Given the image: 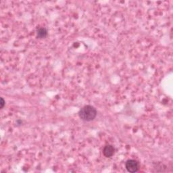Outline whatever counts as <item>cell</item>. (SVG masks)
<instances>
[{
    "instance_id": "1",
    "label": "cell",
    "mask_w": 173,
    "mask_h": 173,
    "mask_svg": "<svg viewBox=\"0 0 173 173\" xmlns=\"http://www.w3.org/2000/svg\"><path fill=\"white\" fill-rule=\"evenodd\" d=\"M78 116H79L80 119L83 121H92L96 119L97 116V110L91 105H85L80 110L79 112H78Z\"/></svg>"
},
{
    "instance_id": "2",
    "label": "cell",
    "mask_w": 173,
    "mask_h": 173,
    "mask_svg": "<svg viewBox=\"0 0 173 173\" xmlns=\"http://www.w3.org/2000/svg\"><path fill=\"white\" fill-rule=\"evenodd\" d=\"M125 167L129 172H136L140 168L139 163L135 160H129L125 163Z\"/></svg>"
},
{
    "instance_id": "3",
    "label": "cell",
    "mask_w": 173,
    "mask_h": 173,
    "mask_svg": "<svg viewBox=\"0 0 173 173\" xmlns=\"http://www.w3.org/2000/svg\"><path fill=\"white\" fill-rule=\"evenodd\" d=\"M115 152V148L111 145H108L104 147L103 149V154L106 158H110L112 157Z\"/></svg>"
},
{
    "instance_id": "4",
    "label": "cell",
    "mask_w": 173,
    "mask_h": 173,
    "mask_svg": "<svg viewBox=\"0 0 173 173\" xmlns=\"http://www.w3.org/2000/svg\"><path fill=\"white\" fill-rule=\"evenodd\" d=\"M47 35H48V30L45 28H40L37 30V36L39 39L45 38Z\"/></svg>"
},
{
    "instance_id": "5",
    "label": "cell",
    "mask_w": 173,
    "mask_h": 173,
    "mask_svg": "<svg viewBox=\"0 0 173 173\" xmlns=\"http://www.w3.org/2000/svg\"><path fill=\"white\" fill-rule=\"evenodd\" d=\"M0 104H1V109H2L5 105V101H4V100H3V97L1 98V103Z\"/></svg>"
}]
</instances>
